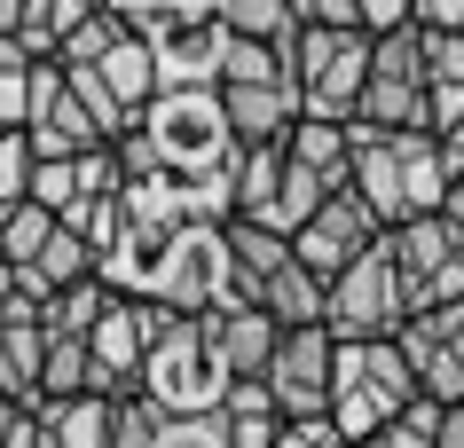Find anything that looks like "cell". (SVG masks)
<instances>
[{
	"instance_id": "obj_30",
	"label": "cell",
	"mask_w": 464,
	"mask_h": 448,
	"mask_svg": "<svg viewBox=\"0 0 464 448\" xmlns=\"http://www.w3.org/2000/svg\"><path fill=\"white\" fill-rule=\"evenodd\" d=\"M362 24L370 32H401V24H417V0H362Z\"/></svg>"
},
{
	"instance_id": "obj_17",
	"label": "cell",
	"mask_w": 464,
	"mask_h": 448,
	"mask_svg": "<svg viewBox=\"0 0 464 448\" xmlns=\"http://www.w3.org/2000/svg\"><path fill=\"white\" fill-rule=\"evenodd\" d=\"M40 424H48V448H111L119 441V394H55L40 401Z\"/></svg>"
},
{
	"instance_id": "obj_2",
	"label": "cell",
	"mask_w": 464,
	"mask_h": 448,
	"mask_svg": "<svg viewBox=\"0 0 464 448\" xmlns=\"http://www.w3.org/2000/svg\"><path fill=\"white\" fill-rule=\"evenodd\" d=\"M354 189L393 228V221H417V213H440L449 189H457V166H449L433 126H362L354 119Z\"/></svg>"
},
{
	"instance_id": "obj_26",
	"label": "cell",
	"mask_w": 464,
	"mask_h": 448,
	"mask_svg": "<svg viewBox=\"0 0 464 448\" xmlns=\"http://www.w3.org/2000/svg\"><path fill=\"white\" fill-rule=\"evenodd\" d=\"M158 448H237V441H228V417L220 409H166Z\"/></svg>"
},
{
	"instance_id": "obj_14",
	"label": "cell",
	"mask_w": 464,
	"mask_h": 448,
	"mask_svg": "<svg viewBox=\"0 0 464 448\" xmlns=\"http://www.w3.org/2000/svg\"><path fill=\"white\" fill-rule=\"evenodd\" d=\"M220 95H228V119L245 142H292V126L307 119L299 79H228Z\"/></svg>"
},
{
	"instance_id": "obj_22",
	"label": "cell",
	"mask_w": 464,
	"mask_h": 448,
	"mask_svg": "<svg viewBox=\"0 0 464 448\" xmlns=\"http://www.w3.org/2000/svg\"><path fill=\"white\" fill-rule=\"evenodd\" d=\"M55 228H63V213H55L48 197H24V205H8V213H0V260H40Z\"/></svg>"
},
{
	"instance_id": "obj_1",
	"label": "cell",
	"mask_w": 464,
	"mask_h": 448,
	"mask_svg": "<svg viewBox=\"0 0 464 448\" xmlns=\"http://www.w3.org/2000/svg\"><path fill=\"white\" fill-rule=\"evenodd\" d=\"M119 142H126V166L134 174L142 166H166V174L197 181V174H213V166H228L245 149V134L228 119V95L220 87H158Z\"/></svg>"
},
{
	"instance_id": "obj_5",
	"label": "cell",
	"mask_w": 464,
	"mask_h": 448,
	"mask_svg": "<svg viewBox=\"0 0 464 448\" xmlns=\"http://www.w3.org/2000/svg\"><path fill=\"white\" fill-rule=\"evenodd\" d=\"M158 409H220V394H228V362H220L213 347V323L205 315H173L166 330H158V347H150L142 377H134Z\"/></svg>"
},
{
	"instance_id": "obj_24",
	"label": "cell",
	"mask_w": 464,
	"mask_h": 448,
	"mask_svg": "<svg viewBox=\"0 0 464 448\" xmlns=\"http://www.w3.org/2000/svg\"><path fill=\"white\" fill-rule=\"evenodd\" d=\"M440 417H449V401L417 394L393 424H378V433H370V441H354V448H440Z\"/></svg>"
},
{
	"instance_id": "obj_4",
	"label": "cell",
	"mask_w": 464,
	"mask_h": 448,
	"mask_svg": "<svg viewBox=\"0 0 464 448\" xmlns=\"http://www.w3.org/2000/svg\"><path fill=\"white\" fill-rule=\"evenodd\" d=\"M142 299H166V307H181V315H205V307H252L245 275H237L228 221H189V228H181V236L158 252Z\"/></svg>"
},
{
	"instance_id": "obj_16",
	"label": "cell",
	"mask_w": 464,
	"mask_h": 448,
	"mask_svg": "<svg viewBox=\"0 0 464 448\" xmlns=\"http://www.w3.org/2000/svg\"><path fill=\"white\" fill-rule=\"evenodd\" d=\"M0 401H48V315H0Z\"/></svg>"
},
{
	"instance_id": "obj_19",
	"label": "cell",
	"mask_w": 464,
	"mask_h": 448,
	"mask_svg": "<svg viewBox=\"0 0 464 448\" xmlns=\"http://www.w3.org/2000/svg\"><path fill=\"white\" fill-rule=\"evenodd\" d=\"M292 157H307L331 189H346V181H354V119H323V110H307V119L292 126Z\"/></svg>"
},
{
	"instance_id": "obj_7",
	"label": "cell",
	"mask_w": 464,
	"mask_h": 448,
	"mask_svg": "<svg viewBox=\"0 0 464 448\" xmlns=\"http://www.w3.org/2000/svg\"><path fill=\"white\" fill-rule=\"evenodd\" d=\"M362 126H433V40H425V24L378 32Z\"/></svg>"
},
{
	"instance_id": "obj_18",
	"label": "cell",
	"mask_w": 464,
	"mask_h": 448,
	"mask_svg": "<svg viewBox=\"0 0 464 448\" xmlns=\"http://www.w3.org/2000/svg\"><path fill=\"white\" fill-rule=\"evenodd\" d=\"M260 307H268V315H284V323H331V275L307 268V260L292 252V260L260 283Z\"/></svg>"
},
{
	"instance_id": "obj_33",
	"label": "cell",
	"mask_w": 464,
	"mask_h": 448,
	"mask_svg": "<svg viewBox=\"0 0 464 448\" xmlns=\"http://www.w3.org/2000/svg\"><path fill=\"white\" fill-rule=\"evenodd\" d=\"M440 448H464V401H449V417H440Z\"/></svg>"
},
{
	"instance_id": "obj_36",
	"label": "cell",
	"mask_w": 464,
	"mask_h": 448,
	"mask_svg": "<svg viewBox=\"0 0 464 448\" xmlns=\"http://www.w3.org/2000/svg\"><path fill=\"white\" fill-rule=\"evenodd\" d=\"M276 448H292V441H276Z\"/></svg>"
},
{
	"instance_id": "obj_29",
	"label": "cell",
	"mask_w": 464,
	"mask_h": 448,
	"mask_svg": "<svg viewBox=\"0 0 464 448\" xmlns=\"http://www.w3.org/2000/svg\"><path fill=\"white\" fill-rule=\"evenodd\" d=\"M425 40H433V79L464 87V32H425Z\"/></svg>"
},
{
	"instance_id": "obj_31",
	"label": "cell",
	"mask_w": 464,
	"mask_h": 448,
	"mask_svg": "<svg viewBox=\"0 0 464 448\" xmlns=\"http://www.w3.org/2000/svg\"><path fill=\"white\" fill-rule=\"evenodd\" d=\"M299 24H362V0H299Z\"/></svg>"
},
{
	"instance_id": "obj_15",
	"label": "cell",
	"mask_w": 464,
	"mask_h": 448,
	"mask_svg": "<svg viewBox=\"0 0 464 448\" xmlns=\"http://www.w3.org/2000/svg\"><path fill=\"white\" fill-rule=\"evenodd\" d=\"M205 323H213V347L228 362V377H260L284 347V315H268L260 299L252 307H205Z\"/></svg>"
},
{
	"instance_id": "obj_6",
	"label": "cell",
	"mask_w": 464,
	"mask_h": 448,
	"mask_svg": "<svg viewBox=\"0 0 464 448\" xmlns=\"http://www.w3.org/2000/svg\"><path fill=\"white\" fill-rule=\"evenodd\" d=\"M370 63H378V32L370 24H307L299 32V95L323 119H362Z\"/></svg>"
},
{
	"instance_id": "obj_12",
	"label": "cell",
	"mask_w": 464,
	"mask_h": 448,
	"mask_svg": "<svg viewBox=\"0 0 464 448\" xmlns=\"http://www.w3.org/2000/svg\"><path fill=\"white\" fill-rule=\"evenodd\" d=\"M401 347H410L417 377L433 401H464V299H440V307H417L401 323Z\"/></svg>"
},
{
	"instance_id": "obj_34",
	"label": "cell",
	"mask_w": 464,
	"mask_h": 448,
	"mask_svg": "<svg viewBox=\"0 0 464 448\" xmlns=\"http://www.w3.org/2000/svg\"><path fill=\"white\" fill-rule=\"evenodd\" d=\"M440 149H449V166H457V174H464V119L449 126V134H440Z\"/></svg>"
},
{
	"instance_id": "obj_23",
	"label": "cell",
	"mask_w": 464,
	"mask_h": 448,
	"mask_svg": "<svg viewBox=\"0 0 464 448\" xmlns=\"http://www.w3.org/2000/svg\"><path fill=\"white\" fill-rule=\"evenodd\" d=\"M111 299H119V283H111V275L63 283V291L48 299V330H79V338H95V323L111 315Z\"/></svg>"
},
{
	"instance_id": "obj_10",
	"label": "cell",
	"mask_w": 464,
	"mask_h": 448,
	"mask_svg": "<svg viewBox=\"0 0 464 448\" xmlns=\"http://www.w3.org/2000/svg\"><path fill=\"white\" fill-rule=\"evenodd\" d=\"M268 386L284 401V417H323L331 409V386H339V330L331 323H284Z\"/></svg>"
},
{
	"instance_id": "obj_35",
	"label": "cell",
	"mask_w": 464,
	"mask_h": 448,
	"mask_svg": "<svg viewBox=\"0 0 464 448\" xmlns=\"http://www.w3.org/2000/svg\"><path fill=\"white\" fill-rule=\"evenodd\" d=\"M449 213H457V221H464V174H457V189H449Z\"/></svg>"
},
{
	"instance_id": "obj_3",
	"label": "cell",
	"mask_w": 464,
	"mask_h": 448,
	"mask_svg": "<svg viewBox=\"0 0 464 448\" xmlns=\"http://www.w3.org/2000/svg\"><path fill=\"white\" fill-rule=\"evenodd\" d=\"M425 394L401 330L386 338H339V386H331V417L346 424V441H370L378 424H393L410 401Z\"/></svg>"
},
{
	"instance_id": "obj_27",
	"label": "cell",
	"mask_w": 464,
	"mask_h": 448,
	"mask_svg": "<svg viewBox=\"0 0 464 448\" xmlns=\"http://www.w3.org/2000/svg\"><path fill=\"white\" fill-rule=\"evenodd\" d=\"M126 32H134V24H126L119 8H111V0H102L95 16H87V24H79V32H72V40H63V63H102V55L119 48Z\"/></svg>"
},
{
	"instance_id": "obj_32",
	"label": "cell",
	"mask_w": 464,
	"mask_h": 448,
	"mask_svg": "<svg viewBox=\"0 0 464 448\" xmlns=\"http://www.w3.org/2000/svg\"><path fill=\"white\" fill-rule=\"evenodd\" d=\"M417 24L425 32H464V0H417Z\"/></svg>"
},
{
	"instance_id": "obj_8",
	"label": "cell",
	"mask_w": 464,
	"mask_h": 448,
	"mask_svg": "<svg viewBox=\"0 0 464 448\" xmlns=\"http://www.w3.org/2000/svg\"><path fill=\"white\" fill-rule=\"evenodd\" d=\"M386 244H393V268H401V291H410V315L440 307V299H464V221L449 205L417 213V221H393Z\"/></svg>"
},
{
	"instance_id": "obj_11",
	"label": "cell",
	"mask_w": 464,
	"mask_h": 448,
	"mask_svg": "<svg viewBox=\"0 0 464 448\" xmlns=\"http://www.w3.org/2000/svg\"><path fill=\"white\" fill-rule=\"evenodd\" d=\"M378 236H386V213H378V205H370L362 189L346 181V189H331V197H323V213L299 228L292 244H299V260H307V268L339 275V268H354V260H362Z\"/></svg>"
},
{
	"instance_id": "obj_28",
	"label": "cell",
	"mask_w": 464,
	"mask_h": 448,
	"mask_svg": "<svg viewBox=\"0 0 464 448\" xmlns=\"http://www.w3.org/2000/svg\"><path fill=\"white\" fill-rule=\"evenodd\" d=\"M32 197H48L55 213H72V205H79V157H40V174H32Z\"/></svg>"
},
{
	"instance_id": "obj_21",
	"label": "cell",
	"mask_w": 464,
	"mask_h": 448,
	"mask_svg": "<svg viewBox=\"0 0 464 448\" xmlns=\"http://www.w3.org/2000/svg\"><path fill=\"white\" fill-rule=\"evenodd\" d=\"M102 79H111V87H119V102L142 119V102L166 87V79H158V48H150V32H126L119 48L102 55Z\"/></svg>"
},
{
	"instance_id": "obj_9",
	"label": "cell",
	"mask_w": 464,
	"mask_h": 448,
	"mask_svg": "<svg viewBox=\"0 0 464 448\" xmlns=\"http://www.w3.org/2000/svg\"><path fill=\"white\" fill-rule=\"evenodd\" d=\"M410 323V291H401V268H393V244H378L354 260V268L331 275V330L339 338H386V330Z\"/></svg>"
},
{
	"instance_id": "obj_13",
	"label": "cell",
	"mask_w": 464,
	"mask_h": 448,
	"mask_svg": "<svg viewBox=\"0 0 464 448\" xmlns=\"http://www.w3.org/2000/svg\"><path fill=\"white\" fill-rule=\"evenodd\" d=\"M150 48H158L166 87H220V71H228V24L220 16H181V24L150 32Z\"/></svg>"
},
{
	"instance_id": "obj_20",
	"label": "cell",
	"mask_w": 464,
	"mask_h": 448,
	"mask_svg": "<svg viewBox=\"0 0 464 448\" xmlns=\"http://www.w3.org/2000/svg\"><path fill=\"white\" fill-rule=\"evenodd\" d=\"M95 8H102V0H24L0 32H8V40H24V48H40V55H63V40H72Z\"/></svg>"
},
{
	"instance_id": "obj_25",
	"label": "cell",
	"mask_w": 464,
	"mask_h": 448,
	"mask_svg": "<svg viewBox=\"0 0 464 448\" xmlns=\"http://www.w3.org/2000/svg\"><path fill=\"white\" fill-rule=\"evenodd\" d=\"M220 24L252 32V40H284L299 32V0H220Z\"/></svg>"
}]
</instances>
